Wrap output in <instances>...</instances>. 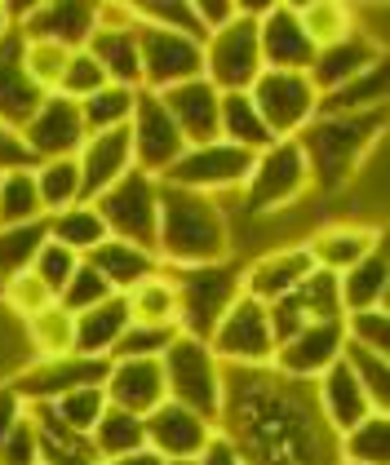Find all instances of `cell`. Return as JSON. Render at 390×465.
I'll use <instances>...</instances> for the list:
<instances>
[{
    "label": "cell",
    "mask_w": 390,
    "mask_h": 465,
    "mask_svg": "<svg viewBox=\"0 0 390 465\" xmlns=\"http://www.w3.org/2000/svg\"><path fill=\"white\" fill-rule=\"evenodd\" d=\"M18 49H23V36H18V27H14L9 36H0V124L14 129V134H18L35 115V107L45 103V94H40L32 80L23 75V67H18Z\"/></svg>",
    "instance_id": "83f0119b"
},
{
    "label": "cell",
    "mask_w": 390,
    "mask_h": 465,
    "mask_svg": "<svg viewBox=\"0 0 390 465\" xmlns=\"http://www.w3.org/2000/svg\"><path fill=\"white\" fill-rule=\"evenodd\" d=\"M103 394L111 408H120L129 417L155 412L169 399L165 394V368H160V359H111Z\"/></svg>",
    "instance_id": "603a6c76"
},
{
    "label": "cell",
    "mask_w": 390,
    "mask_h": 465,
    "mask_svg": "<svg viewBox=\"0 0 390 465\" xmlns=\"http://www.w3.org/2000/svg\"><path fill=\"white\" fill-rule=\"evenodd\" d=\"M195 465H240V457H235V448H231V439L213 430V439H209V443H205V452L195 457Z\"/></svg>",
    "instance_id": "6125c7cd"
},
{
    "label": "cell",
    "mask_w": 390,
    "mask_h": 465,
    "mask_svg": "<svg viewBox=\"0 0 390 465\" xmlns=\"http://www.w3.org/2000/svg\"><path fill=\"white\" fill-rule=\"evenodd\" d=\"M235 231L226 209L213 195L177 191L160 182V222H155V257L160 266L182 271V266H213L231 262Z\"/></svg>",
    "instance_id": "7a4b0ae2"
},
{
    "label": "cell",
    "mask_w": 390,
    "mask_h": 465,
    "mask_svg": "<svg viewBox=\"0 0 390 465\" xmlns=\"http://www.w3.org/2000/svg\"><path fill=\"white\" fill-rule=\"evenodd\" d=\"M217 138L248 151V155H262L266 146L275 143L271 129L262 124L257 107L248 103V94H222V103H217Z\"/></svg>",
    "instance_id": "836d02e7"
},
{
    "label": "cell",
    "mask_w": 390,
    "mask_h": 465,
    "mask_svg": "<svg viewBox=\"0 0 390 465\" xmlns=\"http://www.w3.org/2000/svg\"><path fill=\"white\" fill-rule=\"evenodd\" d=\"M165 111L174 115L177 134L186 138V146H200V143H217V103L222 94L213 89L209 80H186V84H174L160 94Z\"/></svg>",
    "instance_id": "484cf974"
},
{
    "label": "cell",
    "mask_w": 390,
    "mask_h": 465,
    "mask_svg": "<svg viewBox=\"0 0 390 465\" xmlns=\"http://www.w3.org/2000/svg\"><path fill=\"white\" fill-rule=\"evenodd\" d=\"M337 292H342V311L355 315V311H382L390 292V252L386 240L368 252L364 262H355L346 275H337Z\"/></svg>",
    "instance_id": "f546056e"
},
{
    "label": "cell",
    "mask_w": 390,
    "mask_h": 465,
    "mask_svg": "<svg viewBox=\"0 0 390 465\" xmlns=\"http://www.w3.org/2000/svg\"><path fill=\"white\" fill-rule=\"evenodd\" d=\"M177 328H151V323H129L125 332H120V341H115V351L111 359H160L169 346H174Z\"/></svg>",
    "instance_id": "816d5d0a"
},
{
    "label": "cell",
    "mask_w": 390,
    "mask_h": 465,
    "mask_svg": "<svg viewBox=\"0 0 390 465\" xmlns=\"http://www.w3.org/2000/svg\"><path fill=\"white\" fill-rule=\"evenodd\" d=\"M75 169H80V204H94L103 191L134 169V143L129 129H111V134H89L85 146L75 151Z\"/></svg>",
    "instance_id": "44dd1931"
},
{
    "label": "cell",
    "mask_w": 390,
    "mask_h": 465,
    "mask_svg": "<svg viewBox=\"0 0 390 465\" xmlns=\"http://www.w3.org/2000/svg\"><path fill=\"white\" fill-rule=\"evenodd\" d=\"M377 63H386V49L373 36H364V32H351L346 40H337V45H328V49H315V63H311L306 75H311L315 94H333L337 84L373 72Z\"/></svg>",
    "instance_id": "d4e9b609"
},
{
    "label": "cell",
    "mask_w": 390,
    "mask_h": 465,
    "mask_svg": "<svg viewBox=\"0 0 390 465\" xmlns=\"http://www.w3.org/2000/svg\"><path fill=\"white\" fill-rule=\"evenodd\" d=\"M49 408H54V417H58L67 430H75V434H89V430L103 421L106 394H103V386H89V391H71V394H63V399H54Z\"/></svg>",
    "instance_id": "f907efd6"
},
{
    "label": "cell",
    "mask_w": 390,
    "mask_h": 465,
    "mask_svg": "<svg viewBox=\"0 0 390 465\" xmlns=\"http://www.w3.org/2000/svg\"><path fill=\"white\" fill-rule=\"evenodd\" d=\"M217 434L231 439L240 465H342L315 386L275 368H222Z\"/></svg>",
    "instance_id": "6da1fadb"
},
{
    "label": "cell",
    "mask_w": 390,
    "mask_h": 465,
    "mask_svg": "<svg viewBox=\"0 0 390 465\" xmlns=\"http://www.w3.org/2000/svg\"><path fill=\"white\" fill-rule=\"evenodd\" d=\"M342 465H390V412H373L355 430L337 434Z\"/></svg>",
    "instance_id": "8d00e7d4"
},
{
    "label": "cell",
    "mask_w": 390,
    "mask_h": 465,
    "mask_svg": "<svg viewBox=\"0 0 390 465\" xmlns=\"http://www.w3.org/2000/svg\"><path fill=\"white\" fill-rule=\"evenodd\" d=\"M98 89H106L103 67L89 58V49H75V54L67 58V72H63L58 94H63V98H71V103H85V98H94Z\"/></svg>",
    "instance_id": "11a10c76"
},
{
    "label": "cell",
    "mask_w": 390,
    "mask_h": 465,
    "mask_svg": "<svg viewBox=\"0 0 390 465\" xmlns=\"http://www.w3.org/2000/svg\"><path fill=\"white\" fill-rule=\"evenodd\" d=\"M386 240L382 226H359V222H324L319 231L306 235V257L315 271H328V275H346L355 262H364L368 252Z\"/></svg>",
    "instance_id": "7402d4cb"
},
{
    "label": "cell",
    "mask_w": 390,
    "mask_h": 465,
    "mask_svg": "<svg viewBox=\"0 0 390 465\" xmlns=\"http://www.w3.org/2000/svg\"><path fill=\"white\" fill-rule=\"evenodd\" d=\"M160 368H165V394L200 412L209 426H217V412H222V363L213 359L209 341L200 337H186L177 332L174 346L160 355Z\"/></svg>",
    "instance_id": "5b68a950"
},
{
    "label": "cell",
    "mask_w": 390,
    "mask_h": 465,
    "mask_svg": "<svg viewBox=\"0 0 390 465\" xmlns=\"http://www.w3.org/2000/svg\"><path fill=\"white\" fill-rule=\"evenodd\" d=\"M45 240H49L45 217L40 222H23V226H0V284L23 275V271H32L35 252L45 249Z\"/></svg>",
    "instance_id": "b9f144b4"
},
{
    "label": "cell",
    "mask_w": 390,
    "mask_h": 465,
    "mask_svg": "<svg viewBox=\"0 0 390 465\" xmlns=\"http://www.w3.org/2000/svg\"><path fill=\"white\" fill-rule=\"evenodd\" d=\"M40 191H35L32 169H14L0 173V226H23V222H40Z\"/></svg>",
    "instance_id": "bcb514c9"
},
{
    "label": "cell",
    "mask_w": 390,
    "mask_h": 465,
    "mask_svg": "<svg viewBox=\"0 0 390 465\" xmlns=\"http://www.w3.org/2000/svg\"><path fill=\"white\" fill-rule=\"evenodd\" d=\"M169 271V266H165ZM240 262H213V266H182L169 271L177 292V332L209 341V332L217 328V320L235 306L240 297Z\"/></svg>",
    "instance_id": "277c9868"
},
{
    "label": "cell",
    "mask_w": 390,
    "mask_h": 465,
    "mask_svg": "<svg viewBox=\"0 0 390 465\" xmlns=\"http://www.w3.org/2000/svg\"><path fill=\"white\" fill-rule=\"evenodd\" d=\"M45 226H49V240L63 244L67 252H75V257H89L106 240V226L94 204H71L63 213L45 217Z\"/></svg>",
    "instance_id": "d590c367"
},
{
    "label": "cell",
    "mask_w": 390,
    "mask_h": 465,
    "mask_svg": "<svg viewBox=\"0 0 390 465\" xmlns=\"http://www.w3.org/2000/svg\"><path fill=\"white\" fill-rule=\"evenodd\" d=\"M0 465H40V443H35L32 417H23L14 434L0 443Z\"/></svg>",
    "instance_id": "6f0895ef"
},
{
    "label": "cell",
    "mask_w": 390,
    "mask_h": 465,
    "mask_svg": "<svg viewBox=\"0 0 390 465\" xmlns=\"http://www.w3.org/2000/svg\"><path fill=\"white\" fill-rule=\"evenodd\" d=\"M18 138L27 146V155L40 164V160H67V155H75L85 146V138H89V129H85L80 103H71L63 94H49L35 107L32 120L18 129Z\"/></svg>",
    "instance_id": "2e32d148"
},
{
    "label": "cell",
    "mask_w": 390,
    "mask_h": 465,
    "mask_svg": "<svg viewBox=\"0 0 390 465\" xmlns=\"http://www.w3.org/2000/svg\"><path fill=\"white\" fill-rule=\"evenodd\" d=\"M98 275L106 280V288L111 292H129L134 284H142V280H151L155 271H160V257L146 249H134V244H125V240H111L106 235L98 249L85 257Z\"/></svg>",
    "instance_id": "4dcf8cb0"
},
{
    "label": "cell",
    "mask_w": 390,
    "mask_h": 465,
    "mask_svg": "<svg viewBox=\"0 0 390 465\" xmlns=\"http://www.w3.org/2000/svg\"><path fill=\"white\" fill-rule=\"evenodd\" d=\"M205 40L177 36V32H160V27H138V54H142V89L165 94L174 84L200 80L205 75Z\"/></svg>",
    "instance_id": "5bb4252c"
},
{
    "label": "cell",
    "mask_w": 390,
    "mask_h": 465,
    "mask_svg": "<svg viewBox=\"0 0 390 465\" xmlns=\"http://www.w3.org/2000/svg\"><path fill=\"white\" fill-rule=\"evenodd\" d=\"M160 465H195V461H160Z\"/></svg>",
    "instance_id": "03108f58"
},
{
    "label": "cell",
    "mask_w": 390,
    "mask_h": 465,
    "mask_svg": "<svg viewBox=\"0 0 390 465\" xmlns=\"http://www.w3.org/2000/svg\"><path fill=\"white\" fill-rule=\"evenodd\" d=\"M67 58H71V49L54 45V40H23V49H18V67H23V75L32 80L45 98L58 94L63 72H67Z\"/></svg>",
    "instance_id": "ee69618b"
},
{
    "label": "cell",
    "mask_w": 390,
    "mask_h": 465,
    "mask_svg": "<svg viewBox=\"0 0 390 465\" xmlns=\"http://www.w3.org/2000/svg\"><path fill=\"white\" fill-rule=\"evenodd\" d=\"M14 169H35V160L27 155L23 138H18L14 129L0 124V173H14Z\"/></svg>",
    "instance_id": "91938a15"
},
{
    "label": "cell",
    "mask_w": 390,
    "mask_h": 465,
    "mask_svg": "<svg viewBox=\"0 0 390 465\" xmlns=\"http://www.w3.org/2000/svg\"><path fill=\"white\" fill-rule=\"evenodd\" d=\"M293 292H297V302H302V311H306V320L311 323L315 320H346V311H342V292H337V275L311 271Z\"/></svg>",
    "instance_id": "681fc988"
},
{
    "label": "cell",
    "mask_w": 390,
    "mask_h": 465,
    "mask_svg": "<svg viewBox=\"0 0 390 465\" xmlns=\"http://www.w3.org/2000/svg\"><path fill=\"white\" fill-rule=\"evenodd\" d=\"M311 386H315V403H319V412H324V421L333 426V434H346V430H355L364 417H373V403H368L364 386L355 381L346 359H337Z\"/></svg>",
    "instance_id": "4316f807"
},
{
    "label": "cell",
    "mask_w": 390,
    "mask_h": 465,
    "mask_svg": "<svg viewBox=\"0 0 390 465\" xmlns=\"http://www.w3.org/2000/svg\"><path fill=\"white\" fill-rule=\"evenodd\" d=\"M89 443L98 452V461H115V457H129V452H142L146 448V430H142V417H129L120 408L106 403L103 421L89 430Z\"/></svg>",
    "instance_id": "74e56055"
},
{
    "label": "cell",
    "mask_w": 390,
    "mask_h": 465,
    "mask_svg": "<svg viewBox=\"0 0 390 465\" xmlns=\"http://www.w3.org/2000/svg\"><path fill=\"white\" fill-rule=\"evenodd\" d=\"M248 103L257 107L271 138L284 143V138H297L315 120L319 94L306 72H262L248 84Z\"/></svg>",
    "instance_id": "9c48e42d"
},
{
    "label": "cell",
    "mask_w": 390,
    "mask_h": 465,
    "mask_svg": "<svg viewBox=\"0 0 390 465\" xmlns=\"http://www.w3.org/2000/svg\"><path fill=\"white\" fill-rule=\"evenodd\" d=\"M205 80L217 94H248V84L262 75V49H257V23L253 18H231L222 32H209L205 45Z\"/></svg>",
    "instance_id": "30bf717a"
},
{
    "label": "cell",
    "mask_w": 390,
    "mask_h": 465,
    "mask_svg": "<svg viewBox=\"0 0 390 465\" xmlns=\"http://www.w3.org/2000/svg\"><path fill=\"white\" fill-rule=\"evenodd\" d=\"M134 103H138V89H120V84H106V89H98L94 98H85V103H80L85 129H89V134H111V129H129Z\"/></svg>",
    "instance_id": "f6af8a7d"
},
{
    "label": "cell",
    "mask_w": 390,
    "mask_h": 465,
    "mask_svg": "<svg viewBox=\"0 0 390 465\" xmlns=\"http://www.w3.org/2000/svg\"><path fill=\"white\" fill-rule=\"evenodd\" d=\"M111 372V359H85V355H63V359H32L23 372L9 377V386L18 391L23 403H54L71 391H89L103 386Z\"/></svg>",
    "instance_id": "4fadbf2b"
},
{
    "label": "cell",
    "mask_w": 390,
    "mask_h": 465,
    "mask_svg": "<svg viewBox=\"0 0 390 465\" xmlns=\"http://www.w3.org/2000/svg\"><path fill=\"white\" fill-rule=\"evenodd\" d=\"M248 169H253V155L240 151L231 143H200L186 146L174 164L165 169V186H177V191H195V195H231L248 182Z\"/></svg>",
    "instance_id": "ba28073f"
},
{
    "label": "cell",
    "mask_w": 390,
    "mask_h": 465,
    "mask_svg": "<svg viewBox=\"0 0 390 465\" xmlns=\"http://www.w3.org/2000/svg\"><path fill=\"white\" fill-rule=\"evenodd\" d=\"M257 49H262V72H311L315 63V45L306 40L288 0H275L257 23Z\"/></svg>",
    "instance_id": "ffe728a7"
},
{
    "label": "cell",
    "mask_w": 390,
    "mask_h": 465,
    "mask_svg": "<svg viewBox=\"0 0 390 465\" xmlns=\"http://www.w3.org/2000/svg\"><path fill=\"white\" fill-rule=\"evenodd\" d=\"M98 32V5L94 0H35V9L23 18V40H54L63 49H85Z\"/></svg>",
    "instance_id": "d6986e66"
},
{
    "label": "cell",
    "mask_w": 390,
    "mask_h": 465,
    "mask_svg": "<svg viewBox=\"0 0 390 465\" xmlns=\"http://www.w3.org/2000/svg\"><path fill=\"white\" fill-rule=\"evenodd\" d=\"M27 417V403L18 399V391L9 386V381H0V443L14 434V426Z\"/></svg>",
    "instance_id": "94428289"
},
{
    "label": "cell",
    "mask_w": 390,
    "mask_h": 465,
    "mask_svg": "<svg viewBox=\"0 0 390 465\" xmlns=\"http://www.w3.org/2000/svg\"><path fill=\"white\" fill-rule=\"evenodd\" d=\"M293 14H297L302 32H306V40H311L315 49H328V45H337V40H346L355 32V9L351 5H337V0L293 5Z\"/></svg>",
    "instance_id": "ab89813d"
},
{
    "label": "cell",
    "mask_w": 390,
    "mask_h": 465,
    "mask_svg": "<svg viewBox=\"0 0 390 465\" xmlns=\"http://www.w3.org/2000/svg\"><path fill=\"white\" fill-rule=\"evenodd\" d=\"M89 58L103 67L106 84L142 89V54H138V23L125 5H98V32L89 36Z\"/></svg>",
    "instance_id": "7c38bea8"
},
{
    "label": "cell",
    "mask_w": 390,
    "mask_h": 465,
    "mask_svg": "<svg viewBox=\"0 0 390 465\" xmlns=\"http://www.w3.org/2000/svg\"><path fill=\"white\" fill-rule=\"evenodd\" d=\"M390 63H377L373 72L355 75L346 84H337L333 94H319L315 115H364V111H386L390 94Z\"/></svg>",
    "instance_id": "d6a6232c"
},
{
    "label": "cell",
    "mask_w": 390,
    "mask_h": 465,
    "mask_svg": "<svg viewBox=\"0 0 390 465\" xmlns=\"http://www.w3.org/2000/svg\"><path fill=\"white\" fill-rule=\"evenodd\" d=\"M342 359L351 363L355 381L364 386L373 412H390V359L373 355V351H359V346H342Z\"/></svg>",
    "instance_id": "7dc6e473"
},
{
    "label": "cell",
    "mask_w": 390,
    "mask_h": 465,
    "mask_svg": "<svg viewBox=\"0 0 390 465\" xmlns=\"http://www.w3.org/2000/svg\"><path fill=\"white\" fill-rule=\"evenodd\" d=\"M94 209L103 217L106 235L125 240L134 249L155 252V222H160V178L129 169L111 191H103L94 200Z\"/></svg>",
    "instance_id": "52a82bcc"
},
{
    "label": "cell",
    "mask_w": 390,
    "mask_h": 465,
    "mask_svg": "<svg viewBox=\"0 0 390 465\" xmlns=\"http://www.w3.org/2000/svg\"><path fill=\"white\" fill-rule=\"evenodd\" d=\"M191 9H195L205 36H209V32H222V27L235 18V0H191Z\"/></svg>",
    "instance_id": "680465c9"
},
{
    "label": "cell",
    "mask_w": 390,
    "mask_h": 465,
    "mask_svg": "<svg viewBox=\"0 0 390 465\" xmlns=\"http://www.w3.org/2000/svg\"><path fill=\"white\" fill-rule=\"evenodd\" d=\"M125 9H129V18H134L138 27H160V32L205 40V27H200L191 0H134V5H125Z\"/></svg>",
    "instance_id": "7bdbcfd3"
},
{
    "label": "cell",
    "mask_w": 390,
    "mask_h": 465,
    "mask_svg": "<svg viewBox=\"0 0 390 465\" xmlns=\"http://www.w3.org/2000/svg\"><path fill=\"white\" fill-rule=\"evenodd\" d=\"M125 297V311H129V323H151V328H177V292H174V280H169V271L160 266L151 280H142L134 284L129 292H120Z\"/></svg>",
    "instance_id": "e575fe53"
},
{
    "label": "cell",
    "mask_w": 390,
    "mask_h": 465,
    "mask_svg": "<svg viewBox=\"0 0 390 465\" xmlns=\"http://www.w3.org/2000/svg\"><path fill=\"white\" fill-rule=\"evenodd\" d=\"M32 178H35V191H40L45 217L80 204V169H75V155H67V160H40L32 169Z\"/></svg>",
    "instance_id": "60d3db41"
},
{
    "label": "cell",
    "mask_w": 390,
    "mask_h": 465,
    "mask_svg": "<svg viewBox=\"0 0 390 465\" xmlns=\"http://www.w3.org/2000/svg\"><path fill=\"white\" fill-rule=\"evenodd\" d=\"M142 430H146V448H151L160 461H195L217 426H209L200 412H191V408H182L174 399H165L155 412L142 417Z\"/></svg>",
    "instance_id": "ac0fdd59"
},
{
    "label": "cell",
    "mask_w": 390,
    "mask_h": 465,
    "mask_svg": "<svg viewBox=\"0 0 390 465\" xmlns=\"http://www.w3.org/2000/svg\"><path fill=\"white\" fill-rule=\"evenodd\" d=\"M0 302H5V311H9L14 320L27 323V320H35L40 311H49L58 297L40 284L32 271H23V275H14V280H5V284H0Z\"/></svg>",
    "instance_id": "c3c4849f"
},
{
    "label": "cell",
    "mask_w": 390,
    "mask_h": 465,
    "mask_svg": "<svg viewBox=\"0 0 390 465\" xmlns=\"http://www.w3.org/2000/svg\"><path fill=\"white\" fill-rule=\"evenodd\" d=\"M14 27H9V14H5V0H0V36H9Z\"/></svg>",
    "instance_id": "e7e4bbea"
},
{
    "label": "cell",
    "mask_w": 390,
    "mask_h": 465,
    "mask_svg": "<svg viewBox=\"0 0 390 465\" xmlns=\"http://www.w3.org/2000/svg\"><path fill=\"white\" fill-rule=\"evenodd\" d=\"M103 465H160V457L151 448H142V452H129V457H115V461H103Z\"/></svg>",
    "instance_id": "be15d7a7"
},
{
    "label": "cell",
    "mask_w": 390,
    "mask_h": 465,
    "mask_svg": "<svg viewBox=\"0 0 390 465\" xmlns=\"http://www.w3.org/2000/svg\"><path fill=\"white\" fill-rule=\"evenodd\" d=\"M27 417L35 426V443H40V465H103L89 434H75L67 430L49 403H27Z\"/></svg>",
    "instance_id": "f1b7e54d"
},
{
    "label": "cell",
    "mask_w": 390,
    "mask_h": 465,
    "mask_svg": "<svg viewBox=\"0 0 390 465\" xmlns=\"http://www.w3.org/2000/svg\"><path fill=\"white\" fill-rule=\"evenodd\" d=\"M209 351L222 368H271L275 355V337H271V320L266 306H257L253 297H235V306L217 320L209 332Z\"/></svg>",
    "instance_id": "8fae6325"
},
{
    "label": "cell",
    "mask_w": 390,
    "mask_h": 465,
    "mask_svg": "<svg viewBox=\"0 0 390 465\" xmlns=\"http://www.w3.org/2000/svg\"><path fill=\"white\" fill-rule=\"evenodd\" d=\"M382 138H386V111H364V115H315L293 143L306 155L311 186L333 195L355 178V169Z\"/></svg>",
    "instance_id": "3957f363"
},
{
    "label": "cell",
    "mask_w": 390,
    "mask_h": 465,
    "mask_svg": "<svg viewBox=\"0 0 390 465\" xmlns=\"http://www.w3.org/2000/svg\"><path fill=\"white\" fill-rule=\"evenodd\" d=\"M306 191H311L306 155L293 138H284V143H271L262 155H253L248 182L240 186V209H245V217L280 213L293 200H302Z\"/></svg>",
    "instance_id": "8992f818"
},
{
    "label": "cell",
    "mask_w": 390,
    "mask_h": 465,
    "mask_svg": "<svg viewBox=\"0 0 390 465\" xmlns=\"http://www.w3.org/2000/svg\"><path fill=\"white\" fill-rule=\"evenodd\" d=\"M311 271H315V266H311V257H306L302 244L271 249V252H262V257H253L245 271H240V292L253 297L257 306H271V302L288 297Z\"/></svg>",
    "instance_id": "cb8c5ba5"
},
{
    "label": "cell",
    "mask_w": 390,
    "mask_h": 465,
    "mask_svg": "<svg viewBox=\"0 0 390 465\" xmlns=\"http://www.w3.org/2000/svg\"><path fill=\"white\" fill-rule=\"evenodd\" d=\"M129 143H134V169L151 173V178H165V169L186 151V138L177 134L174 115L165 111L160 94L138 89V103L129 115Z\"/></svg>",
    "instance_id": "9a60e30c"
},
{
    "label": "cell",
    "mask_w": 390,
    "mask_h": 465,
    "mask_svg": "<svg viewBox=\"0 0 390 465\" xmlns=\"http://www.w3.org/2000/svg\"><path fill=\"white\" fill-rule=\"evenodd\" d=\"M125 328H129V311H125V297L115 292V297L98 302L94 311L75 315V355L111 359V351H115V341H120Z\"/></svg>",
    "instance_id": "1f68e13d"
},
{
    "label": "cell",
    "mask_w": 390,
    "mask_h": 465,
    "mask_svg": "<svg viewBox=\"0 0 390 465\" xmlns=\"http://www.w3.org/2000/svg\"><path fill=\"white\" fill-rule=\"evenodd\" d=\"M342 346H346V323L342 320H315L306 328H297L288 341L275 346L271 355V368L293 377V381H319L337 359H342Z\"/></svg>",
    "instance_id": "e0dca14e"
},
{
    "label": "cell",
    "mask_w": 390,
    "mask_h": 465,
    "mask_svg": "<svg viewBox=\"0 0 390 465\" xmlns=\"http://www.w3.org/2000/svg\"><path fill=\"white\" fill-rule=\"evenodd\" d=\"M23 337L32 341V359H63L75 355V315H67L58 302L23 323Z\"/></svg>",
    "instance_id": "f35d334b"
},
{
    "label": "cell",
    "mask_w": 390,
    "mask_h": 465,
    "mask_svg": "<svg viewBox=\"0 0 390 465\" xmlns=\"http://www.w3.org/2000/svg\"><path fill=\"white\" fill-rule=\"evenodd\" d=\"M85 257H75V252H67L63 244H54V240H45V249L35 252V262H32V275L40 280V284L49 288L54 297L67 288V280L75 275V266H80Z\"/></svg>",
    "instance_id": "9f6ffc18"
},
{
    "label": "cell",
    "mask_w": 390,
    "mask_h": 465,
    "mask_svg": "<svg viewBox=\"0 0 390 465\" xmlns=\"http://www.w3.org/2000/svg\"><path fill=\"white\" fill-rule=\"evenodd\" d=\"M346 346H359V351H373V355L390 359V311H355L346 315Z\"/></svg>",
    "instance_id": "db71d44e"
},
{
    "label": "cell",
    "mask_w": 390,
    "mask_h": 465,
    "mask_svg": "<svg viewBox=\"0 0 390 465\" xmlns=\"http://www.w3.org/2000/svg\"><path fill=\"white\" fill-rule=\"evenodd\" d=\"M106 297H115V292L106 288V280L89 266V262H80V266H75V275L67 280V288L58 292V306H63L67 315H85V311H94V306L106 302Z\"/></svg>",
    "instance_id": "f5cc1de1"
}]
</instances>
